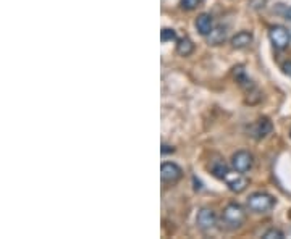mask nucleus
<instances>
[{
    "label": "nucleus",
    "instance_id": "10",
    "mask_svg": "<svg viewBox=\"0 0 291 239\" xmlns=\"http://www.w3.org/2000/svg\"><path fill=\"white\" fill-rule=\"evenodd\" d=\"M253 40H254V36L251 31H239L230 39V44H232L233 49L241 50V49H248L249 45L253 44Z\"/></svg>",
    "mask_w": 291,
    "mask_h": 239
},
{
    "label": "nucleus",
    "instance_id": "9",
    "mask_svg": "<svg viewBox=\"0 0 291 239\" xmlns=\"http://www.w3.org/2000/svg\"><path fill=\"white\" fill-rule=\"evenodd\" d=\"M194 26H196V29H198V33L205 37V36H207V34L215 28V23H214L212 15H209V13H200L199 17L196 18Z\"/></svg>",
    "mask_w": 291,
    "mask_h": 239
},
{
    "label": "nucleus",
    "instance_id": "3",
    "mask_svg": "<svg viewBox=\"0 0 291 239\" xmlns=\"http://www.w3.org/2000/svg\"><path fill=\"white\" fill-rule=\"evenodd\" d=\"M269 39L272 45L277 50H283L288 47L290 40H291V33L288 31L285 26H280V24H275V26L270 28L269 31Z\"/></svg>",
    "mask_w": 291,
    "mask_h": 239
},
{
    "label": "nucleus",
    "instance_id": "17",
    "mask_svg": "<svg viewBox=\"0 0 291 239\" xmlns=\"http://www.w3.org/2000/svg\"><path fill=\"white\" fill-rule=\"evenodd\" d=\"M251 7L254 10H260L265 7V0H251Z\"/></svg>",
    "mask_w": 291,
    "mask_h": 239
},
{
    "label": "nucleus",
    "instance_id": "15",
    "mask_svg": "<svg viewBox=\"0 0 291 239\" xmlns=\"http://www.w3.org/2000/svg\"><path fill=\"white\" fill-rule=\"evenodd\" d=\"M264 239H285L283 231H280L278 228H269L267 231L262 235Z\"/></svg>",
    "mask_w": 291,
    "mask_h": 239
},
{
    "label": "nucleus",
    "instance_id": "19",
    "mask_svg": "<svg viewBox=\"0 0 291 239\" xmlns=\"http://www.w3.org/2000/svg\"><path fill=\"white\" fill-rule=\"evenodd\" d=\"M160 152H162L164 155H165V154H173V152H175V147L164 144V146H162V149H160Z\"/></svg>",
    "mask_w": 291,
    "mask_h": 239
},
{
    "label": "nucleus",
    "instance_id": "16",
    "mask_svg": "<svg viewBox=\"0 0 291 239\" xmlns=\"http://www.w3.org/2000/svg\"><path fill=\"white\" fill-rule=\"evenodd\" d=\"M202 0H182V7L184 10H194L198 8Z\"/></svg>",
    "mask_w": 291,
    "mask_h": 239
},
{
    "label": "nucleus",
    "instance_id": "12",
    "mask_svg": "<svg viewBox=\"0 0 291 239\" xmlns=\"http://www.w3.org/2000/svg\"><path fill=\"white\" fill-rule=\"evenodd\" d=\"M209 168H210V173H212L215 178H218V180H222V181H223L225 175L232 170L227 164H225V160H222V159L212 160V164H210Z\"/></svg>",
    "mask_w": 291,
    "mask_h": 239
},
{
    "label": "nucleus",
    "instance_id": "4",
    "mask_svg": "<svg viewBox=\"0 0 291 239\" xmlns=\"http://www.w3.org/2000/svg\"><path fill=\"white\" fill-rule=\"evenodd\" d=\"M223 181H225V184L228 186V189L232 192H235V194H241V192L246 191V187H248V184H249L248 180H246V176H244V173H239L233 168L225 175Z\"/></svg>",
    "mask_w": 291,
    "mask_h": 239
},
{
    "label": "nucleus",
    "instance_id": "20",
    "mask_svg": "<svg viewBox=\"0 0 291 239\" xmlns=\"http://www.w3.org/2000/svg\"><path fill=\"white\" fill-rule=\"evenodd\" d=\"M285 18H287L288 19V21H291V7L287 10V13H285Z\"/></svg>",
    "mask_w": 291,
    "mask_h": 239
},
{
    "label": "nucleus",
    "instance_id": "11",
    "mask_svg": "<svg viewBox=\"0 0 291 239\" xmlns=\"http://www.w3.org/2000/svg\"><path fill=\"white\" fill-rule=\"evenodd\" d=\"M205 37H207V42L210 45H222L227 40V28L215 26Z\"/></svg>",
    "mask_w": 291,
    "mask_h": 239
},
{
    "label": "nucleus",
    "instance_id": "18",
    "mask_svg": "<svg viewBox=\"0 0 291 239\" xmlns=\"http://www.w3.org/2000/svg\"><path fill=\"white\" fill-rule=\"evenodd\" d=\"M282 70H283V73L288 76V78H291V60H288V62H285L282 65Z\"/></svg>",
    "mask_w": 291,
    "mask_h": 239
},
{
    "label": "nucleus",
    "instance_id": "21",
    "mask_svg": "<svg viewBox=\"0 0 291 239\" xmlns=\"http://www.w3.org/2000/svg\"><path fill=\"white\" fill-rule=\"evenodd\" d=\"M290 33H291V31H290Z\"/></svg>",
    "mask_w": 291,
    "mask_h": 239
},
{
    "label": "nucleus",
    "instance_id": "8",
    "mask_svg": "<svg viewBox=\"0 0 291 239\" xmlns=\"http://www.w3.org/2000/svg\"><path fill=\"white\" fill-rule=\"evenodd\" d=\"M272 121L269 118H259L257 121H254L253 125H251L249 128V136L254 137V139H264V137H267L270 133H272Z\"/></svg>",
    "mask_w": 291,
    "mask_h": 239
},
{
    "label": "nucleus",
    "instance_id": "13",
    "mask_svg": "<svg viewBox=\"0 0 291 239\" xmlns=\"http://www.w3.org/2000/svg\"><path fill=\"white\" fill-rule=\"evenodd\" d=\"M194 52V44L189 37H182L177 40V54L182 57H189Z\"/></svg>",
    "mask_w": 291,
    "mask_h": 239
},
{
    "label": "nucleus",
    "instance_id": "2",
    "mask_svg": "<svg viewBox=\"0 0 291 239\" xmlns=\"http://www.w3.org/2000/svg\"><path fill=\"white\" fill-rule=\"evenodd\" d=\"M273 205H275L273 196H270L262 191L253 192V194L248 197V201H246V207L254 213H267L272 210Z\"/></svg>",
    "mask_w": 291,
    "mask_h": 239
},
{
    "label": "nucleus",
    "instance_id": "1",
    "mask_svg": "<svg viewBox=\"0 0 291 239\" xmlns=\"http://www.w3.org/2000/svg\"><path fill=\"white\" fill-rule=\"evenodd\" d=\"M220 220H222L223 228H227V230H230V231L239 230V228H241L244 225V221H246V210H244V207L232 202V204H228L222 210Z\"/></svg>",
    "mask_w": 291,
    "mask_h": 239
},
{
    "label": "nucleus",
    "instance_id": "7",
    "mask_svg": "<svg viewBox=\"0 0 291 239\" xmlns=\"http://www.w3.org/2000/svg\"><path fill=\"white\" fill-rule=\"evenodd\" d=\"M196 225H198L199 230H202V231L214 230L215 225H217V213L209 207L200 208L198 212V217H196Z\"/></svg>",
    "mask_w": 291,
    "mask_h": 239
},
{
    "label": "nucleus",
    "instance_id": "6",
    "mask_svg": "<svg viewBox=\"0 0 291 239\" xmlns=\"http://www.w3.org/2000/svg\"><path fill=\"white\" fill-rule=\"evenodd\" d=\"M182 176H183L182 166H178L173 162H165L160 166V178H162L165 184H175L177 181L182 180Z\"/></svg>",
    "mask_w": 291,
    "mask_h": 239
},
{
    "label": "nucleus",
    "instance_id": "14",
    "mask_svg": "<svg viewBox=\"0 0 291 239\" xmlns=\"http://www.w3.org/2000/svg\"><path fill=\"white\" fill-rule=\"evenodd\" d=\"M160 39H162V42H172V40H178L175 29H170V28H164L162 31H160Z\"/></svg>",
    "mask_w": 291,
    "mask_h": 239
},
{
    "label": "nucleus",
    "instance_id": "5",
    "mask_svg": "<svg viewBox=\"0 0 291 239\" xmlns=\"http://www.w3.org/2000/svg\"><path fill=\"white\" fill-rule=\"evenodd\" d=\"M230 165H232L233 170H236L239 173H248L254 165V157L248 150H238L232 155Z\"/></svg>",
    "mask_w": 291,
    "mask_h": 239
}]
</instances>
